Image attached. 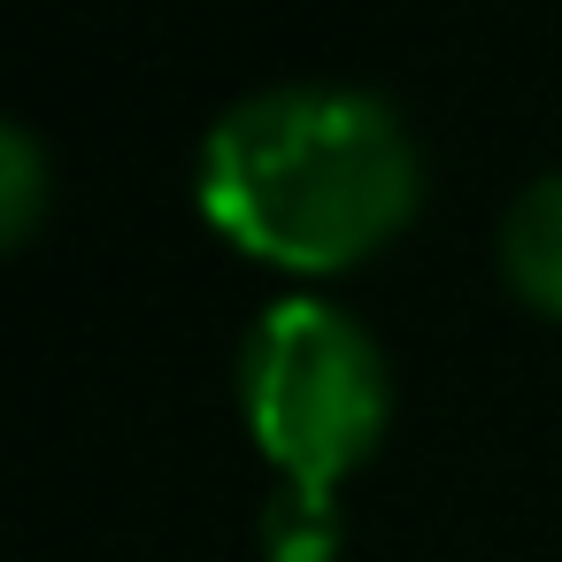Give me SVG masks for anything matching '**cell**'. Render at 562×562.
Instances as JSON below:
<instances>
[{"label": "cell", "instance_id": "3", "mask_svg": "<svg viewBox=\"0 0 562 562\" xmlns=\"http://www.w3.org/2000/svg\"><path fill=\"white\" fill-rule=\"evenodd\" d=\"M493 255H501V278L516 301H531L539 316H562V170H539L508 201Z\"/></svg>", "mask_w": 562, "mask_h": 562}, {"label": "cell", "instance_id": "4", "mask_svg": "<svg viewBox=\"0 0 562 562\" xmlns=\"http://www.w3.org/2000/svg\"><path fill=\"white\" fill-rule=\"evenodd\" d=\"M262 547H270V562H331V547H339V485L278 477V493L262 501Z\"/></svg>", "mask_w": 562, "mask_h": 562}, {"label": "cell", "instance_id": "5", "mask_svg": "<svg viewBox=\"0 0 562 562\" xmlns=\"http://www.w3.org/2000/svg\"><path fill=\"white\" fill-rule=\"evenodd\" d=\"M47 216V147L32 124H0V247H24Z\"/></svg>", "mask_w": 562, "mask_h": 562}, {"label": "cell", "instance_id": "2", "mask_svg": "<svg viewBox=\"0 0 562 562\" xmlns=\"http://www.w3.org/2000/svg\"><path fill=\"white\" fill-rule=\"evenodd\" d=\"M239 408L278 477L339 485L378 447L393 378L362 316L316 293H285L239 339Z\"/></svg>", "mask_w": 562, "mask_h": 562}, {"label": "cell", "instance_id": "1", "mask_svg": "<svg viewBox=\"0 0 562 562\" xmlns=\"http://www.w3.org/2000/svg\"><path fill=\"white\" fill-rule=\"evenodd\" d=\"M193 186L232 247L285 270H347L416 216L424 155L393 101L285 78L209 124Z\"/></svg>", "mask_w": 562, "mask_h": 562}]
</instances>
